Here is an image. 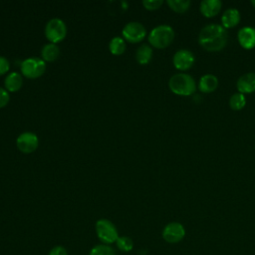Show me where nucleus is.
<instances>
[{"mask_svg":"<svg viewBox=\"0 0 255 255\" xmlns=\"http://www.w3.org/2000/svg\"><path fill=\"white\" fill-rule=\"evenodd\" d=\"M228 41L227 31L222 25L209 24L204 26L198 35L199 45L206 51L217 52L225 48Z\"/></svg>","mask_w":255,"mask_h":255,"instance_id":"nucleus-1","label":"nucleus"},{"mask_svg":"<svg viewBox=\"0 0 255 255\" xmlns=\"http://www.w3.org/2000/svg\"><path fill=\"white\" fill-rule=\"evenodd\" d=\"M168 87L173 94L178 96H190L196 90L193 77L185 73H177L171 76L168 81Z\"/></svg>","mask_w":255,"mask_h":255,"instance_id":"nucleus-2","label":"nucleus"},{"mask_svg":"<svg viewBox=\"0 0 255 255\" xmlns=\"http://www.w3.org/2000/svg\"><path fill=\"white\" fill-rule=\"evenodd\" d=\"M174 39V31L169 25H158L154 27L149 35V44L157 49H164L168 47Z\"/></svg>","mask_w":255,"mask_h":255,"instance_id":"nucleus-3","label":"nucleus"},{"mask_svg":"<svg viewBox=\"0 0 255 255\" xmlns=\"http://www.w3.org/2000/svg\"><path fill=\"white\" fill-rule=\"evenodd\" d=\"M67 35V27L60 18H53L49 20L45 26V36L53 44L61 42Z\"/></svg>","mask_w":255,"mask_h":255,"instance_id":"nucleus-4","label":"nucleus"},{"mask_svg":"<svg viewBox=\"0 0 255 255\" xmlns=\"http://www.w3.org/2000/svg\"><path fill=\"white\" fill-rule=\"evenodd\" d=\"M96 232L98 238L106 244H112L119 238L116 226L108 219H100L96 222Z\"/></svg>","mask_w":255,"mask_h":255,"instance_id":"nucleus-5","label":"nucleus"},{"mask_svg":"<svg viewBox=\"0 0 255 255\" xmlns=\"http://www.w3.org/2000/svg\"><path fill=\"white\" fill-rule=\"evenodd\" d=\"M21 73L28 79H36L41 77L45 70L46 64L43 59L40 58H28L25 59L20 66Z\"/></svg>","mask_w":255,"mask_h":255,"instance_id":"nucleus-6","label":"nucleus"},{"mask_svg":"<svg viewBox=\"0 0 255 255\" xmlns=\"http://www.w3.org/2000/svg\"><path fill=\"white\" fill-rule=\"evenodd\" d=\"M122 33L125 40L130 43H138L145 37L146 30L141 23L132 21L125 25Z\"/></svg>","mask_w":255,"mask_h":255,"instance_id":"nucleus-7","label":"nucleus"},{"mask_svg":"<svg viewBox=\"0 0 255 255\" xmlns=\"http://www.w3.org/2000/svg\"><path fill=\"white\" fill-rule=\"evenodd\" d=\"M16 145L23 153H31L37 149L39 145V138L36 133L31 131H25L18 135L16 139Z\"/></svg>","mask_w":255,"mask_h":255,"instance_id":"nucleus-8","label":"nucleus"},{"mask_svg":"<svg viewBox=\"0 0 255 255\" xmlns=\"http://www.w3.org/2000/svg\"><path fill=\"white\" fill-rule=\"evenodd\" d=\"M185 236V229L179 222H170L162 230V238L167 243H177Z\"/></svg>","mask_w":255,"mask_h":255,"instance_id":"nucleus-9","label":"nucleus"},{"mask_svg":"<svg viewBox=\"0 0 255 255\" xmlns=\"http://www.w3.org/2000/svg\"><path fill=\"white\" fill-rule=\"evenodd\" d=\"M195 62V58L192 52L186 49L178 50L172 58L173 66L179 71H186L190 69Z\"/></svg>","mask_w":255,"mask_h":255,"instance_id":"nucleus-10","label":"nucleus"},{"mask_svg":"<svg viewBox=\"0 0 255 255\" xmlns=\"http://www.w3.org/2000/svg\"><path fill=\"white\" fill-rule=\"evenodd\" d=\"M240 46L246 50H251L255 47V28L242 27L237 34Z\"/></svg>","mask_w":255,"mask_h":255,"instance_id":"nucleus-11","label":"nucleus"},{"mask_svg":"<svg viewBox=\"0 0 255 255\" xmlns=\"http://www.w3.org/2000/svg\"><path fill=\"white\" fill-rule=\"evenodd\" d=\"M236 87L241 94H250L255 92V73L249 72L240 76L236 82Z\"/></svg>","mask_w":255,"mask_h":255,"instance_id":"nucleus-12","label":"nucleus"},{"mask_svg":"<svg viewBox=\"0 0 255 255\" xmlns=\"http://www.w3.org/2000/svg\"><path fill=\"white\" fill-rule=\"evenodd\" d=\"M222 7L220 0H203L200 3L199 10L204 17L210 18L217 15Z\"/></svg>","mask_w":255,"mask_h":255,"instance_id":"nucleus-13","label":"nucleus"},{"mask_svg":"<svg viewBox=\"0 0 255 255\" xmlns=\"http://www.w3.org/2000/svg\"><path fill=\"white\" fill-rule=\"evenodd\" d=\"M240 22V12L236 8L226 9L221 16L222 27L233 28Z\"/></svg>","mask_w":255,"mask_h":255,"instance_id":"nucleus-14","label":"nucleus"},{"mask_svg":"<svg viewBox=\"0 0 255 255\" xmlns=\"http://www.w3.org/2000/svg\"><path fill=\"white\" fill-rule=\"evenodd\" d=\"M218 87V79L212 74L203 75L198 83V89L202 93H211Z\"/></svg>","mask_w":255,"mask_h":255,"instance_id":"nucleus-15","label":"nucleus"},{"mask_svg":"<svg viewBox=\"0 0 255 255\" xmlns=\"http://www.w3.org/2000/svg\"><path fill=\"white\" fill-rule=\"evenodd\" d=\"M22 84H23L22 76L17 72L9 73L4 80V86L8 92L19 91L22 87Z\"/></svg>","mask_w":255,"mask_h":255,"instance_id":"nucleus-16","label":"nucleus"},{"mask_svg":"<svg viewBox=\"0 0 255 255\" xmlns=\"http://www.w3.org/2000/svg\"><path fill=\"white\" fill-rule=\"evenodd\" d=\"M59 55H60V50L56 44L49 43L42 47L41 57L44 61L53 62L59 57Z\"/></svg>","mask_w":255,"mask_h":255,"instance_id":"nucleus-17","label":"nucleus"},{"mask_svg":"<svg viewBox=\"0 0 255 255\" xmlns=\"http://www.w3.org/2000/svg\"><path fill=\"white\" fill-rule=\"evenodd\" d=\"M151 57H152V49L150 46L143 44L136 49L135 59L138 64L140 65L147 64L151 60Z\"/></svg>","mask_w":255,"mask_h":255,"instance_id":"nucleus-18","label":"nucleus"},{"mask_svg":"<svg viewBox=\"0 0 255 255\" xmlns=\"http://www.w3.org/2000/svg\"><path fill=\"white\" fill-rule=\"evenodd\" d=\"M109 49L113 55H122L126 50V42L122 37H114L109 43Z\"/></svg>","mask_w":255,"mask_h":255,"instance_id":"nucleus-19","label":"nucleus"},{"mask_svg":"<svg viewBox=\"0 0 255 255\" xmlns=\"http://www.w3.org/2000/svg\"><path fill=\"white\" fill-rule=\"evenodd\" d=\"M246 105V98L241 93H235L233 94L229 99V107L233 111H240L242 110Z\"/></svg>","mask_w":255,"mask_h":255,"instance_id":"nucleus-20","label":"nucleus"},{"mask_svg":"<svg viewBox=\"0 0 255 255\" xmlns=\"http://www.w3.org/2000/svg\"><path fill=\"white\" fill-rule=\"evenodd\" d=\"M169 8L177 13H183L188 10L191 2L189 0H167Z\"/></svg>","mask_w":255,"mask_h":255,"instance_id":"nucleus-21","label":"nucleus"},{"mask_svg":"<svg viewBox=\"0 0 255 255\" xmlns=\"http://www.w3.org/2000/svg\"><path fill=\"white\" fill-rule=\"evenodd\" d=\"M89 255H116V252L108 244H99L91 249Z\"/></svg>","mask_w":255,"mask_h":255,"instance_id":"nucleus-22","label":"nucleus"},{"mask_svg":"<svg viewBox=\"0 0 255 255\" xmlns=\"http://www.w3.org/2000/svg\"><path fill=\"white\" fill-rule=\"evenodd\" d=\"M116 243H117L118 248L121 251H124V252H128L133 247L132 240L128 236H119V238L117 239Z\"/></svg>","mask_w":255,"mask_h":255,"instance_id":"nucleus-23","label":"nucleus"},{"mask_svg":"<svg viewBox=\"0 0 255 255\" xmlns=\"http://www.w3.org/2000/svg\"><path fill=\"white\" fill-rule=\"evenodd\" d=\"M162 0H143L142 5L147 10H156L162 5Z\"/></svg>","mask_w":255,"mask_h":255,"instance_id":"nucleus-24","label":"nucleus"},{"mask_svg":"<svg viewBox=\"0 0 255 255\" xmlns=\"http://www.w3.org/2000/svg\"><path fill=\"white\" fill-rule=\"evenodd\" d=\"M9 100H10V97H9L8 91L4 88H0V109L5 107L8 104Z\"/></svg>","mask_w":255,"mask_h":255,"instance_id":"nucleus-25","label":"nucleus"},{"mask_svg":"<svg viewBox=\"0 0 255 255\" xmlns=\"http://www.w3.org/2000/svg\"><path fill=\"white\" fill-rule=\"evenodd\" d=\"M10 69V63L9 61L3 57V56H0V76L6 74Z\"/></svg>","mask_w":255,"mask_h":255,"instance_id":"nucleus-26","label":"nucleus"},{"mask_svg":"<svg viewBox=\"0 0 255 255\" xmlns=\"http://www.w3.org/2000/svg\"><path fill=\"white\" fill-rule=\"evenodd\" d=\"M49 255H68V252L63 246H55L51 249Z\"/></svg>","mask_w":255,"mask_h":255,"instance_id":"nucleus-27","label":"nucleus"},{"mask_svg":"<svg viewBox=\"0 0 255 255\" xmlns=\"http://www.w3.org/2000/svg\"><path fill=\"white\" fill-rule=\"evenodd\" d=\"M251 4L255 7V0H251Z\"/></svg>","mask_w":255,"mask_h":255,"instance_id":"nucleus-28","label":"nucleus"}]
</instances>
